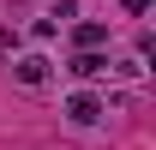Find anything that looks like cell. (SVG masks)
<instances>
[{
    "label": "cell",
    "instance_id": "obj_1",
    "mask_svg": "<svg viewBox=\"0 0 156 150\" xmlns=\"http://www.w3.org/2000/svg\"><path fill=\"white\" fill-rule=\"evenodd\" d=\"M96 114H102V102H96V96H90V90H78L72 102H66V120H78V126H90Z\"/></svg>",
    "mask_w": 156,
    "mask_h": 150
},
{
    "label": "cell",
    "instance_id": "obj_2",
    "mask_svg": "<svg viewBox=\"0 0 156 150\" xmlns=\"http://www.w3.org/2000/svg\"><path fill=\"white\" fill-rule=\"evenodd\" d=\"M12 72H18V84H30V90H36V84H48V60H42V54H24Z\"/></svg>",
    "mask_w": 156,
    "mask_h": 150
},
{
    "label": "cell",
    "instance_id": "obj_3",
    "mask_svg": "<svg viewBox=\"0 0 156 150\" xmlns=\"http://www.w3.org/2000/svg\"><path fill=\"white\" fill-rule=\"evenodd\" d=\"M72 72H78V78H96V72H108V60H102L96 48H84V54L72 60Z\"/></svg>",
    "mask_w": 156,
    "mask_h": 150
},
{
    "label": "cell",
    "instance_id": "obj_4",
    "mask_svg": "<svg viewBox=\"0 0 156 150\" xmlns=\"http://www.w3.org/2000/svg\"><path fill=\"white\" fill-rule=\"evenodd\" d=\"M102 36H108V30H102V24H78V48H96Z\"/></svg>",
    "mask_w": 156,
    "mask_h": 150
},
{
    "label": "cell",
    "instance_id": "obj_5",
    "mask_svg": "<svg viewBox=\"0 0 156 150\" xmlns=\"http://www.w3.org/2000/svg\"><path fill=\"white\" fill-rule=\"evenodd\" d=\"M120 6H126V12H150V0H120Z\"/></svg>",
    "mask_w": 156,
    "mask_h": 150
}]
</instances>
